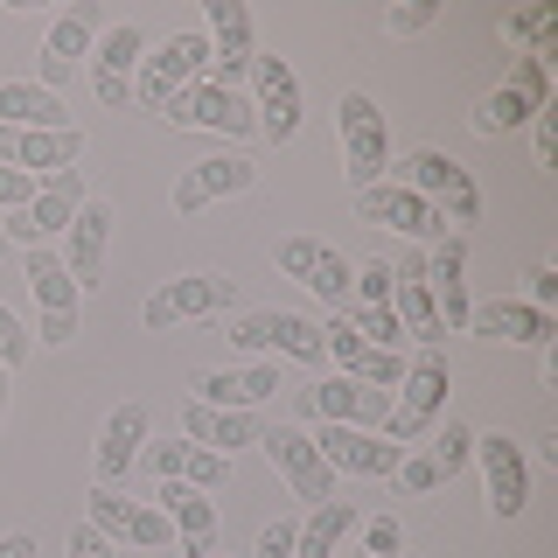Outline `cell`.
<instances>
[{
	"instance_id": "cell-28",
	"label": "cell",
	"mask_w": 558,
	"mask_h": 558,
	"mask_svg": "<svg viewBox=\"0 0 558 558\" xmlns=\"http://www.w3.org/2000/svg\"><path fill=\"white\" fill-rule=\"evenodd\" d=\"M468 336H482V342H558V322L545 307H531V301H488L468 314Z\"/></svg>"
},
{
	"instance_id": "cell-53",
	"label": "cell",
	"mask_w": 558,
	"mask_h": 558,
	"mask_svg": "<svg viewBox=\"0 0 558 558\" xmlns=\"http://www.w3.org/2000/svg\"><path fill=\"white\" fill-rule=\"evenodd\" d=\"M209 558H231V551H209Z\"/></svg>"
},
{
	"instance_id": "cell-3",
	"label": "cell",
	"mask_w": 558,
	"mask_h": 558,
	"mask_svg": "<svg viewBox=\"0 0 558 558\" xmlns=\"http://www.w3.org/2000/svg\"><path fill=\"white\" fill-rule=\"evenodd\" d=\"M238 307V279L231 272H182L168 279V287L147 293V307H140V322L154 328V336H168L174 322H209V314Z\"/></svg>"
},
{
	"instance_id": "cell-4",
	"label": "cell",
	"mask_w": 558,
	"mask_h": 558,
	"mask_svg": "<svg viewBox=\"0 0 558 558\" xmlns=\"http://www.w3.org/2000/svg\"><path fill=\"white\" fill-rule=\"evenodd\" d=\"M405 189H412V196H426V203L453 223V231L482 217V189H475V174L453 161V154H440V147L405 154Z\"/></svg>"
},
{
	"instance_id": "cell-34",
	"label": "cell",
	"mask_w": 558,
	"mask_h": 558,
	"mask_svg": "<svg viewBox=\"0 0 558 558\" xmlns=\"http://www.w3.org/2000/svg\"><path fill=\"white\" fill-rule=\"evenodd\" d=\"M174 482H189V488H203V496H217L223 482H231V461L223 453H209V447H196V440H182V475Z\"/></svg>"
},
{
	"instance_id": "cell-21",
	"label": "cell",
	"mask_w": 558,
	"mask_h": 558,
	"mask_svg": "<svg viewBox=\"0 0 558 558\" xmlns=\"http://www.w3.org/2000/svg\"><path fill=\"white\" fill-rule=\"evenodd\" d=\"M147 57V28L140 22H112L105 43L92 49V92L98 105H133V70Z\"/></svg>"
},
{
	"instance_id": "cell-26",
	"label": "cell",
	"mask_w": 558,
	"mask_h": 558,
	"mask_svg": "<svg viewBox=\"0 0 558 558\" xmlns=\"http://www.w3.org/2000/svg\"><path fill=\"white\" fill-rule=\"evenodd\" d=\"M189 398L217 412H258L266 398H279V371L272 363H252V371H196L189 377Z\"/></svg>"
},
{
	"instance_id": "cell-43",
	"label": "cell",
	"mask_w": 558,
	"mask_h": 558,
	"mask_svg": "<svg viewBox=\"0 0 558 558\" xmlns=\"http://www.w3.org/2000/svg\"><path fill=\"white\" fill-rule=\"evenodd\" d=\"M398 482H405L412 496H433V488H440V468H433V453H405V461H398Z\"/></svg>"
},
{
	"instance_id": "cell-32",
	"label": "cell",
	"mask_w": 558,
	"mask_h": 558,
	"mask_svg": "<svg viewBox=\"0 0 558 558\" xmlns=\"http://www.w3.org/2000/svg\"><path fill=\"white\" fill-rule=\"evenodd\" d=\"M537 112H545V105H537V98H531V92H523V84L510 77L502 92H488V98L475 105V112H468V126H475L482 140H496V133H510V126H523V119H537Z\"/></svg>"
},
{
	"instance_id": "cell-30",
	"label": "cell",
	"mask_w": 558,
	"mask_h": 558,
	"mask_svg": "<svg viewBox=\"0 0 558 558\" xmlns=\"http://www.w3.org/2000/svg\"><path fill=\"white\" fill-rule=\"evenodd\" d=\"M182 426H189V440H196V447L223 453V461H231L238 447H258V418L252 412H217V405H196V398H189Z\"/></svg>"
},
{
	"instance_id": "cell-22",
	"label": "cell",
	"mask_w": 558,
	"mask_h": 558,
	"mask_svg": "<svg viewBox=\"0 0 558 558\" xmlns=\"http://www.w3.org/2000/svg\"><path fill=\"white\" fill-rule=\"evenodd\" d=\"M77 209H84V174L70 168V174H57V182H43V196H35L28 209H14V223H0V231H8V244L14 238H22V244H49V238L70 231Z\"/></svg>"
},
{
	"instance_id": "cell-16",
	"label": "cell",
	"mask_w": 558,
	"mask_h": 558,
	"mask_svg": "<svg viewBox=\"0 0 558 558\" xmlns=\"http://www.w3.org/2000/svg\"><path fill=\"white\" fill-rule=\"evenodd\" d=\"M252 112H258V133L272 140V147H287L293 133H301V77H293L287 57H252Z\"/></svg>"
},
{
	"instance_id": "cell-27",
	"label": "cell",
	"mask_w": 558,
	"mask_h": 558,
	"mask_svg": "<svg viewBox=\"0 0 558 558\" xmlns=\"http://www.w3.org/2000/svg\"><path fill=\"white\" fill-rule=\"evenodd\" d=\"M391 307H398V322H405V342H418V349H447V328H440V314H433V293H426V252H412L405 266L391 272Z\"/></svg>"
},
{
	"instance_id": "cell-14",
	"label": "cell",
	"mask_w": 558,
	"mask_h": 558,
	"mask_svg": "<svg viewBox=\"0 0 558 558\" xmlns=\"http://www.w3.org/2000/svg\"><path fill=\"white\" fill-rule=\"evenodd\" d=\"M92 531H105L112 545H140V551H161L168 545V517L154 510V502H133L126 488H105V482H92Z\"/></svg>"
},
{
	"instance_id": "cell-20",
	"label": "cell",
	"mask_w": 558,
	"mask_h": 558,
	"mask_svg": "<svg viewBox=\"0 0 558 558\" xmlns=\"http://www.w3.org/2000/svg\"><path fill=\"white\" fill-rule=\"evenodd\" d=\"M475 468L488 482V510L502 523L523 517V502H531V461H523V447L502 440V433H475Z\"/></svg>"
},
{
	"instance_id": "cell-25",
	"label": "cell",
	"mask_w": 558,
	"mask_h": 558,
	"mask_svg": "<svg viewBox=\"0 0 558 558\" xmlns=\"http://www.w3.org/2000/svg\"><path fill=\"white\" fill-rule=\"evenodd\" d=\"M209 63H217V84H231L238 92V77L252 70L258 57V43H252V8L244 0H209Z\"/></svg>"
},
{
	"instance_id": "cell-50",
	"label": "cell",
	"mask_w": 558,
	"mask_h": 558,
	"mask_svg": "<svg viewBox=\"0 0 558 558\" xmlns=\"http://www.w3.org/2000/svg\"><path fill=\"white\" fill-rule=\"evenodd\" d=\"M8 384H14V371H8V363H0V418H8Z\"/></svg>"
},
{
	"instance_id": "cell-48",
	"label": "cell",
	"mask_w": 558,
	"mask_h": 558,
	"mask_svg": "<svg viewBox=\"0 0 558 558\" xmlns=\"http://www.w3.org/2000/svg\"><path fill=\"white\" fill-rule=\"evenodd\" d=\"M0 558H35V537L28 531H8V537H0Z\"/></svg>"
},
{
	"instance_id": "cell-52",
	"label": "cell",
	"mask_w": 558,
	"mask_h": 558,
	"mask_svg": "<svg viewBox=\"0 0 558 558\" xmlns=\"http://www.w3.org/2000/svg\"><path fill=\"white\" fill-rule=\"evenodd\" d=\"M336 558H371V551H336Z\"/></svg>"
},
{
	"instance_id": "cell-38",
	"label": "cell",
	"mask_w": 558,
	"mask_h": 558,
	"mask_svg": "<svg viewBox=\"0 0 558 558\" xmlns=\"http://www.w3.org/2000/svg\"><path fill=\"white\" fill-rule=\"evenodd\" d=\"M356 293L363 307H391V266H384V258H371V266H356Z\"/></svg>"
},
{
	"instance_id": "cell-44",
	"label": "cell",
	"mask_w": 558,
	"mask_h": 558,
	"mask_svg": "<svg viewBox=\"0 0 558 558\" xmlns=\"http://www.w3.org/2000/svg\"><path fill=\"white\" fill-rule=\"evenodd\" d=\"M28 342H35V336H28L22 322H14V307H0V363H8V371L28 356Z\"/></svg>"
},
{
	"instance_id": "cell-46",
	"label": "cell",
	"mask_w": 558,
	"mask_h": 558,
	"mask_svg": "<svg viewBox=\"0 0 558 558\" xmlns=\"http://www.w3.org/2000/svg\"><path fill=\"white\" fill-rule=\"evenodd\" d=\"M531 126H537V133H531V140H537V168H551V161H558V112L545 105V112H537Z\"/></svg>"
},
{
	"instance_id": "cell-6",
	"label": "cell",
	"mask_w": 558,
	"mask_h": 558,
	"mask_svg": "<svg viewBox=\"0 0 558 558\" xmlns=\"http://www.w3.org/2000/svg\"><path fill=\"white\" fill-rule=\"evenodd\" d=\"M209 70V35H168L154 57H140V70H133V105L140 112H161V105L174 98V92H189Z\"/></svg>"
},
{
	"instance_id": "cell-29",
	"label": "cell",
	"mask_w": 558,
	"mask_h": 558,
	"mask_svg": "<svg viewBox=\"0 0 558 558\" xmlns=\"http://www.w3.org/2000/svg\"><path fill=\"white\" fill-rule=\"evenodd\" d=\"M0 126L14 133H63V92H43V84H0Z\"/></svg>"
},
{
	"instance_id": "cell-42",
	"label": "cell",
	"mask_w": 558,
	"mask_h": 558,
	"mask_svg": "<svg viewBox=\"0 0 558 558\" xmlns=\"http://www.w3.org/2000/svg\"><path fill=\"white\" fill-rule=\"evenodd\" d=\"M140 468H147V475L154 482H174V475H182V440H161V447H140Z\"/></svg>"
},
{
	"instance_id": "cell-1",
	"label": "cell",
	"mask_w": 558,
	"mask_h": 558,
	"mask_svg": "<svg viewBox=\"0 0 558 558\" xmlns=\"http://www.w3.org/2000/svg\"><path fill=\"white\" fill-rule=\"evenodd\" d=\"M447 391H453L447 349H418V356L405 363V377H398V391H391V418H384V433H391L398 447H412L418 433H433L447 418Z\"/></svg>"
},
{
	"instance_id": "cell-45",
	"label": "cell",
	"mask_w": 558,
	"mask_h": 558,
	"mask_svg": "<svg viewBox=\"0 0 558 558\" xmlns=\"http://www.w3.org/2000/svg\"><path fill=\"white\" fill-rule=\"evenodd\" d=\"M523 279H531V307H558V266H545V258H537V266L531 272H523Z\"/></svg>"
},
{
	"instance_id": "cell-19",
	"label": "cell",
	"mask_w": 558,
	"mask_h": 558,
	"mask_svg": "<svg viewBox=\"0 0 558 558\" xmlns=\"http://www.w3.org/2000/svg\"><path fill=\"white\" fill-rule=\"evenodd\" d=\"M98 28H105V8H98V0H70L57 22H49V35H43V92H63L70 63L92 57Z\"/></svg>"
},
{
	"instance_id": "cell-40",
	"label": "cell",
	"mask_w": 558,
	"mask_h": 558,
	"mask_svg": "<svg viewBox=\"0 0 558 558\" xmlns=\"http://www.w3.org/2000/svg\"><path fill=\"white\" fill-rule=\"evenodd\" d=\"M293 537H301V523H293V517H272L266 531H258V551L252 558H301V551H293Z\"/></svg>"
},
{
	"instance_id": "cell-12",
	"label": "cell",
	"mask_w": 558,
	"mask_h": 558,
	"mask_svg": "<svg viewBox=\"0 0 558 558\" xmlns=\"http://www.w3.org/2000/svg\"><path fill=\"white\" fill-rule=\"evenodd\" d=\"M258 453H266L279 475H287V488L307 502V510H314V502H336V468L314 453V440H307L301 426H272V433H258Z\"/></svg>"
},
{
	"instance_id": "cell-8",
	"label": "cell",
	"mask_w": 558,
	"mask_h": 558,
	"mask_svg": "<svg viewBox=\"0 0 558 558\" xmlns=\"http://www.w3.org/2000/svg\"><path fill=\"white\" fill-rule=\"evenodd\" d=\"M272 266L287 272V279H301L314 301H328V307H342L349 287H356V258L336 252L328 238H279L272 244Z\"/></svg>"
},
{
	"instance_id": "cell-41",
	"label": "cell",
	"mask_w": 558,
	"mask_h": 558,
	"mask_svg": "<svg viewBox=\"0 0 558 558\" xmlns=\"http://www.w3.org/2000/svg\"><path fill=\"white\" fill-rule=\"evenodd\" d=\"M433 14H440V0H405V8L384 14V28H391V35H418V28H433Z\"/></svg>"
},
{
	"instance_id": "cell-51",
	"label": "cell",
	"mask_w": 558,
	"mask_h": 558,
	"mask_svg": "<svg viewBox=\"0 0 558 558\" xmlns=\"http://www.w3.org/2000/svg\"><path fill=\"white\" fill-rule=\"evenodd\" d=\"M8 252H14V244H8V231H0V258H8Z\"/></svg>"
},
{
	"instance_id": "cell-23",
	"label": "cell",
	"mask_w": 558,
	"mask_h": 558,
	"mask_svg": "<svg viewBox=\"0 0 558 558\" xmlns=\"http://www.w3.org/2000/svg\"><path fill=\"white\" fill-rule=\"evenodd\" d=\"M147 433H154V418L147 405H112V418L98 426V447H92V468H98V482L105 488H119L126 482V468H140V447H147Z\"/></svg>"
},
{
	"instance_id": "cell-10",
	"label": "cell",
	"mask_w": 558,
	"mask_h": 558,
	"mask_svg": "<svg viewBox=\"0 0 558 558\" xmlns=\"http://www.w3.org/2000/svg\"><path fill=\"white\" fill-rule=\"evenodd\" d=\"M28 293H35V307H43L35 342L63 349L70 336H77V279L63 272V258L49 252V244H28Z\"/></svg>"
},
{
	"instance_id": "cell-18",
	"label": "cell",
	"mask_w": 558,
	"mask_h": 558,
	"mask_svg": "<svg viewBox=\"0 0 558 558\" xmlns=\"http://www.w3.org/2000/svg\"><path fill=\"white\" fill-rule=\"evenodd\" d=\"M252 182H258V168L244 161V154H209V161H189L182 174H174V217H203L209 203L244 196Z\"/></svg>"
},
{
	"instance_id": "cell-11",
	"label": "cell",
	"mask_w": 558,
	"mask_h": 558,
	"mask_svg": "<svg viewBox=\"0 0 558 558\" xmlns=\"http://www.w3.org/2000/svg\"><path fill=\"white\" fill-rule=\"evenodd\" d=\"M307 440L336 475H363V482L398 475V461H405V447H398L391 433H371V426H322V433H307Z\"/></svg>"
},
{
	"instance_id": "cell-31",
	"label": "cell",
	"mask_w": 558,
	"mask_h": 558,
	"mask_svg": "<svg viewBox=\"0 0 558 558\" xmlns=\"http://www.w3.org/2000/svg\"><path fill=\"white\" fill-rule=\"evenodd\" d=\"M356 523H363L356 502H342V496H336V502H314L307 523H301V537H293V551H301V558H336L342 537L356 531Z\"/></svg>"
},
{
	"instance_id": "cell-24",
	"label": "cell",
	"mask_w": 558,
	"mask_h": 558,
	"mask_svg": "<svg viewBox=\"0 0 558 558\" xmlns=\"http://www.w3.org/2000/svg\"><path fill=\"white\" fill-rule=\"evenodd\" d=\"M154 510L168 517L182 558H209V551H217V496H203V488H189V482H161V502H154Z\"/></svg>"
},
{
	"instance_id": "cell-33",
	"label": "cell",
	"mask_w": 558,
	"mask_h": 558,
	"mask_svg": "<svg viewBox=\"0 0 558 558\" xmlns=\"http://www.w3.org/2000/svg\"><path fill=\"white\" fill-rule=\"evenodd\" d=\"M349 328H356L371 349H391V356H405V322H398V307H363V301H356Z\"/></svg>"
},
{
	"instance_id": "cell-36",
	"label": "cell",
	"mask_w": 558,
	"mask_h": 558,
	"mask_svg": "<svg viewBox=\"0 0 558 558\" xmlns=\"http://www.w3.org/2000/svg\"><path fill=\"white\" fill-rule=\"evenodd\" d=\"M468 461H475V426H461V418L447 412L440 440H433V468H440V482H447V475H461Z\"/></svg>"
},
{
	"instance_id": "cell-35",
	"label": "cell",
	"mask_w": 558,
	"mask_h": 558,
	"mask_svg": "<svg viewBox=\"0 0 558 558\" xmlns=\"http://www.w3.org/2000/svg\"><path fill=\"white\" fill-rule=\"evenodd\" d=\"M551 22L558 14L537 0V8H523V14H502V35H510V43H531L523 57H551Z\"/></svg>"
},
{
	"instance_id": "cell-13",
	"label": "cell",
	"mask_w": 558,
	"mask_h": 558,
	"mask_svg": "<svg viewBox=\"0 0 558 558\" xmlns=\"http://www.w3.org/2000/svg\"><path fill=\"white\" fill-rule=\"evenodd\" d=\"M356 217L377 223V231H405V238H418V244H440V238H447V217H440L426 196H412L405 182H371V189H356Z\"/></svg>"
},
{
	"instance_id": "cell-7",
	"label": "cell",
	"mask_w": 558,
	"mask_h": 558,
	"mask_svg": "<svg viewBox=\"0 0 558 558\" xmlns=\"http://www.w3.org/2000/svg\"><path fill=\"white\" fill-rule=\"evenodd\" d=\"M231 342L252 349V356H293V363H328L322 349V322L307 314H287V307H252L231 322Z\"/></svg>"
},
{
	"instance_id": "cell-17",
	"label": "cell",
	"mask_w": 558,
	"mask_h": 558,
	"mask_svg": "<svg viewBox=\"0 0 558 558\" xmlns=\"http://www.w3.org/2000/svg\"><path fill=\"white\" fill-rule=\"evenodd\" d=\"M112 203H105V196H84V209H77V217H70V231H63V272L70 279H77V293L84 287H105V252H112Z\"/></svg>"
},
{
	"instance_id": "cell-15",
	"label": "cell",
	"mask_w": 558,
	"mask_h": 558,
	"mask_svg": "<svg viewBox=\"0 0 558 558\" xmlns=\"http://www.w3.org/2000/svg\"><path fill=\"white\" fill-rule=\"evenodd\" d=\"M426 293H433V314H440L447 336H468L475 301H468V238L461 231H447L440 244H426Z\"/></svg>"
},
{
	"instance_id": "cell-5",
	"label": "cell",
	"mask_w": 558,
	"mask_h": 558,
	"mask_svg": "<svg viewBox=\"0 0 558 558\" xmlns=\"http://www.w3.org/2000/svg\"><path fill=\"white\" fill-rule=\"evenodd\" d=\"M154 119H168V126H203V133H223V140H244V133H258V112H252V98L231 92V84H217V77H196L189 92H174Z\"/></svg>"
},
{
	"instance_id": "cell-37",
	"label": "cell",
	"mask_w": 558,
	"mask_h": 558,
	"mask_svg": "<svg viewBox=\"0 0 558 558\" xmlns=\"http://www.w3.org/2000/svg\"><path fill=\"white\" fill-rule=\"evenodd\" d=\"M363 551H371V558H398V551H405V523H398L391 510L371 517V523H363Z\"/></svg>"
},
{
	"instance_id": "cell-47",
	"label": "cell",
	"mask_w": 558,
	"mask_h": 558,
	"mask_svg": "<svg viewBox=\"0 0 558 558\" xmlns=\"http://www.w3.org/2000/svg\"><path fill=\"white\" fill-rule=\"evenodd\" d=\"M70 558H112V537L92 531V523H77V531H70Z\"/></svg>"
},
{
	"instance_id": "cell-2",
	"label": "cell",
	"mask_w": 558,
	"mask_h": 558,
	"mask_svg": "<svg viewBox=\"0 0 558 558\" xmlns=\"http://www.w3.org/2000/svg\"><path fill=\"white\" fill-rule=\"evenodd\" d=\"M336 133H342V161H349V182L356 189H371V182L391 174V119L377 112L371 92H342Z\"/></svg>"
},
{
	"instance_id": "cell-39",
	"label": "cell",
	"mask_w": 558,
	"mask_h": 558,
	"mask_svg": "<svg viewBox=\"0 0 558 558\" xmlns=\"http://www.w3.org/2000/svg\"><path fill=\"white\" fill-rule=\"evenodd\" d=\"M35 196H43V182H35L28 168H8V161H0V209H28Z\"/></svg>"
},
{
	"instance_id": "cell-54",
	"label": "cell",
	"mask_w": 558,
	"mask_h": 558,
	"mask_svg": "<svg viewBox=\"0 0 558 558\" xmlns=\"http://www.w3.org/2000/svg\"><path fill=\"white\" fill-rule=\"evenodd\" d=\"M398 558H405V551H398Z\"/></svg>"
},
{
	"instance_id": "cell-49",
	"label": "cell",
	"mask_w": 558,
	"mask_h": 558,
	"mask_svg": "<svg viewBox=\"0 0 558 558\" xmlns=\"http://www.w3.org/2000/svg\"><path fill=\"white\" fill-rule=\"evenodd\" d=\"M537 377H545V391H558V342H545V363H537Z\"/></svg>"
},
{
	"instance_id": "cell-9",
	"label": "cell",
	"mask_w": 558,
	"mask_h": 558,
	"mask_svg": "<svg viewBox=\"0 0 558 558\" xmlns=\"http://www.w3.org/2000/svg\"><path fill=\"white\" fill-rule=\"evenodd\" d=\"M293 398H301V412L314 426H371V433H384V418H391V391H377V384H363V377H322V384H307V391H293Z\"/></svg>"
}]
</instances>
